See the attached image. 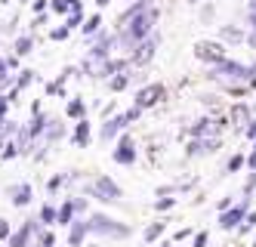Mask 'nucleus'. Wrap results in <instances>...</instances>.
Masks as SVG:
<instances>
[{
    "label": "nucleus",
    "mask_w": 256,
    "mask_h": 247,
    "mask_svg": "<svg viewBox=\"0 0 256 247\" xmlns=\"http://www.w3.org/2000/svg\"><path fill=\"white\" fill-rule=\"evenodd\" d=\"M34 78H38V74H34L31 68H22L19 74H16V90H19V93H22L25 87H31V81H34Z\"/></svg>",
    "instance_id": "obj_26"
},
{
    "label": "nucleus",
    "mask_w": 256,
    "mask_h": 247,
    "mask_svg": "<svg viewBox=\"0 0 256 247\" xmlns=\"http://www.w3.org/2000/svg\"><path fill=\"white\" fill-rule=\"evenodd\" d=\"M158 235H164V222H154V225H148V229H145V241H154Z\"/></svg>",
    "instance_id": "obj_32"
},
{
    "label": "nucleus",
    "mask_w": 256,
    "mask_h": 247,
    "mask_svg": "<svg viewBox=\"0 0 256 247\" xmlns=\"http://www.w3.org/2000/svg\"><path fill=\"white\" fill-rule=\"evenodd\" d=\"M226 121H213V118H200L188 127V133L194 139H219V133H222Z\"/></svg>",
    "instance_id": "obj_6"
},
{
    "label": "nucleus",
    "mask_w": 256,
    "mask_h": 247,
    "mask_svg": "<svg viewBox=\"0 0 256 247\" xmlns=\"http://www.w3.org/2000/svg\"><path fill=\"white\" fill-rule=\"evenodd\" d=\"M40 222H46V225L59 222V210H56L52 204H44V207H40Z\"/></svg>",
    "instance_id": "obj_29"
},
{
    "label": "nucleus",
    "mask_w": 256,
    "mask_h": 247,
    "mask_svg": "<svg viewBox=\"0 0 256 247\" xmlns=\"http://www.w3.org/2000/svg\"><path fill=\"white\" fill-rule=\"evenodd\" d=\"M46 7H50V0H34V13H38V16H40Z\"/></svg>",
    "instance_id": "obj_42"
},
{
    "label": "nucleus",
    "mask_w": 256,
    "mask_h": 247,
    "mask_svg": "<svg viewBox=\"0 0 256 247\" xmlns=\"http://www.w3.org/2000/svg\"><path fill=\"white\" fill-rule=\"evenodd\" d=\"M173 204H176V198H160V201H154V207H158V210H170Z\"/></svg>",
    "instance_id": "obj_38"
},
{
    "label": "nucleus",
    "mask_w": 256,
    "mask_h": 247,
    "mask_svg": "<svg viewBox=\"0 0 256 247\" xmlns=\"http://www.w3.org/2000/svg\"><path fill=\"white\" fill-rule=\"evenodd\" d=\"M4 78H10V65H6V59H0V81Z\"/></svg>",
    "instance_id": "obj_44"
},
{
    "label": "nucleus",
    "mask_w": 256,
    "mask_h": 247,
    "mask_svg": "<svg viewBox=\"0 0 256 247\" xmlns=\"http://www.w3.org/2000/svg\"><path fill=\"white\" fill-rule=\"evenodd\" d=\"M6 65H10V71H16L19 68V56H6Z\"/></svg>",
    "instance_id": "obj_45"
},
{
    "label": "nucleus",
    "mask_w": 256,
    "mask_h": 247,
    "mask_svg": "<svg viewBox=\"0 0 256 247\" xmlns=\"http://www.w3.org/2000/svg\"><path fill=\"white\" fill-rule=\"evenodd\" d=\"M158 44H160V37H158V34H152L148 41H142V44L130 53L133 65H148V62H152V56H154V50H158Z\"/></svg>",
    "instance_id": "obj_10"
},
{
    "label": "nucleus",
    "mask_w": 256,
    "mask_h": 247,
    "mask_svg": "<svg viewBox=\"0 0 256 247\" xmlns=\"http://www.w3.org/2000/svg\"><path fill=\"white\" fill-rule=\"evenodd\" d=\"M253 185H256V173L247 179V185H244V195H250V192H253Z\"/></svg>",
    "instance_id": "obj_46"
},
{
    "label": "nucleus",
    "mask_w": 256,
    "mask_h": 247,
    "mask_svg": "<svg viewBox=\"0 0 256 247\" xmlns=\"http://www.w3.org/2000/svg\"><path fill=\"white\" fill-rule=\"evenodd\" d=\"M130 78H133V74H114V78L108 81V90H112V93L126 90V87H130Z\"/></svg>",
    "instance_id": "obj_27"
},
{
    "label": "nucleus",
    "mask_w": 256,
    "mask_h": 247,
    "mask_svg": "<svg viewBox=\"0 0 256 247\" xmlns=\"http://www.w3.org/2000/svg\"><path fill=\"white\" fill-rule=\"evenodd\" d=\"M68 34H71V28H68V25H59V28H52V31H50L52 41H65Z\"/></svg>",
    "instance_id": "obj_34"
},
{
    "label": "nucleus",
    "mask_w": 256,
    "mask_h": 247,
    "mask_svg": "<svg viewBox=\"0 0 256 247\" xmlns=\"http://www.w3.org/2000/svg\"><path fill=\"white\" fill-rule=\"evenodd\" d=\"M207 78L216 84V87H222L226 93H232V96H244V93L253 87V78H256V71L244 62H234V59H226V62H219L207 71Z\"/></svg>",
    "instance_id": "obj_2"
},
{
    "label": "nucleus",
    "mask_w": 256,
    "mask_h": 247,
    "mask_svg": "<svg viewBox=\"0 0 256 247\" xmlns=\"http://www.w3.org/2000/svg\"><path fill=\"white\" fill-rule=\"evenodd\" d=\"M0 4H10V0H0Z\"/></svg>",
    "instance_id": "obj_51"
},
{
    "label": "nucleus",
    "mask_w": 256,
    "mask_h": 247,
    "mask_svg": "<svg viewBox=\"0 0 256 247\" xmlns=\"http://www.w3.org/2000/svg\"><path fill=\"white\" fill-rule=\"evenodd\" d=\"M90 232L93 235H108V238H126V225H120L118 219H112V216H105V213H96L93 219H90Z\"/></svg>",
    "instance_id": "obj_3"
},
{
    "label": "nucleus",
    "mask_w": 256,
    "mask_h": 247,
    "mask_svg": "<svg viewBox=\"0 0 256 247\" xmlns=\"http://www.w3.org/2000/svg\"><path fill=\"white\" fill-rule=\"evenodd\" d=\"M188 235H192V229H179V232H176V241H182V238H188Z\"/></svg>",
    "instance_id": "obj_48"
},
{
    "label": "nucleus",
    "mask_w": 256,
    "mask_h": 247,
    "mask_svg": "<svg viewBox=\"0 0 256 247\" xmlns=\"http://www.w3.org/2000/svg\"><path fill=\"white\" fill-rule=\"evenodd\" d=\"M164 93H167V90H164L160 84H145L142 90H136V108H152V105H158L160 99H164Z\"/></svg>",
    "instance_id": "obj_8"
},
{
    "label": "nucleus",
    "mask_w": 256,
    "mask_h": 247,
    "mask_svg": "<svg viewBox=\"0 0 256 247\" xmlns=\"http://www.w3.org/2000/svg\"><path fill=\"white\" fill-rule=\"evenodd\" d=\"M65 115H68V118H74V121H84V118H86V102H84L80 96H74V99L68 102Z\"/></svg>",
    "instance_id": "obj_19"
},
{
    "label": "nucleus",
    "mask_w": 256,
    "mask_h": 247,
    "mask_svg": "<svg viewBox=\"0 0 256 247\" xmlns=\"http://www.w3.org/2000/svg\"><path fill=\"white\" fill-rule=\"evenodd\" d=\"M188 4H198V0H188Z\"/></svg>",
    "instance_id": "obj_52"
},
{
    "label": "nucleus",
    "mask_w": 256,
    "mask_h": 247,
    "mask_svg": "<svg viewBox=\"0 0 256 247\" xmlns=\"http://www.w3.org/2000/svg\"><path fill=\"white\" fill-rule=\"evenodd\" d=\"M194 56H198L200 62H207L210 68L228 59V56H226V47L216 44V41H198V44H194Z\"/></svg>",
    "instance_id": "obj_4"
},
{
    "label": "nucleus",
    "mask_w": 256,
    "mask_h": 247,
    "mask_svg": "<svg viewBox=\"0 0 256 247\" xmlns=\"http://www.w3.org/2000/svg\"><path fill=\"white\" fill-rule=\"evenodd\" d=\"M247 167H250L253 173H256V145H253V151H250V155H247Z\"/></svg>",
    "instance_id": "obj_43"
},
{
    "label": "nucleus",
    "mask_w": 256,
    "mask_h": 247,
    "mask_svg": "<svg viewBox=\"0 0 256 247\" xmlns=\"http://www.w3.org/2000/svg\"><path fill=\"white\" fill-rule=\"evenodd\" d=\"M164 247H167V244H164Z\"/></svg>",
    "instance_id": "obj_55"
},
{
    "label": "nucleus",
    "mask_w": 256,
    "mask_h": 247,
    "mask_svg": "<svg viewBox=\"0 0 256 247\" xmlns=\"http://www.w3.org/2000/svg\"><path fill=\"white\" fill-rule=\"evenodd\" d=\"M62 93H65V84H62V81L46 84V96H62Z\"/></svg>",
    "instance_id": "obj_33"
},
{
    "label": "nucleus",
    "mask_w": 256,
    "mask_h": 247,
    "mask_svg": "<svg viewBox=\"0 0 256 247\" xmlns=\"http://www.w3.org/2000/svg\"><path fill=\"white\" fill-rule=\"evenodd\" d=\"M65 179H68V176H52V179H50V185H46V188H50V195H56L59 188L65 185Z\"/></svg>",
    "instance_id": "obj_35"
},
{
    "label": "nucleus",
    "mask_w": 256,
    "mask_h": 247,
    "mask_svg": "<svg viewBox=\"0 0 256 247\" xmlns=\"http://www.w3.org/2000/svg\"><path fill=\"white\" fill-rule=\"evenodd\" d=\"M118 164H133L136 161V142H133V136H120V142H118V148H114V155H112Z\"/></svg>",
    "instance_id": "obj_12"
},
{
    "label": "nucleus",
    "mask_w": 256,
    "mask_h": 247,
    "mask_svg": "<svg viewBox=\"0 0 256 247\" xmlns=\"http://www.w3.org/2000/svg\"><path fill=\"white\" fill-rule=\"evenodd\" d=\"M10 238H12L10 222H6V219H0V241H10Z\"/></svg>",
    "instance_id": "obj_37"
},
{
    "label": "nucleus",
    "mask_w": 256,
    "mask_h": 247,
    "mask_svg": "<svg viewBox=\"0 0 256 247\" xmlns=\"http://www.w3.org/2000/svg\"><path fill=\"white\" fill-rule=\"evenodd\" d=\"M74 145H78V148H86V145H90V121H86V118L78 121V127H74Z\"/></svg>",
    "instance_id": "obj_21"
},
{
    "label": "nucleus",
    "mask_w": 256,
    "mask_h": 247,
    "mask_svg": "<svg viewBox=\"0 0 256 247\" xmlns=\"http://www.w3.org/2000/svg\"><path fill=\"white\" fill-rule=\"evenodd\" d=\"M80 71L90 74V78H112V59L96 56V53H86L84 62H80Z\"/></svg>",
    "instance_id": "obj_5"
},
{
    "label": "nucleus",
    "mask_w": 256,
    "mask_h": 247,
    "mask_svg": "<svg viewBox=\"0 0 256 247\" xmlns=\"http://www.w3.org/2000/svg\"><path fill=\"white\" fill-rule=\"evenodd\" d=\"M71 216H74V201L59 207V225H71Z\"/></svg>",
    "instance_id": "obj_30"
},
{
    "label": "nucleus",
    "mask_w": 256,
    "mask_h": 247,
    "mask_svg": "<svg viewBox=\"0 0 256 247\" xmlns=\"http://www.w3.org/2000/svg\"><path fill=\"white\" fill-rule=\"evenodd\" d=\"M62 136H65V127H62L59 121H52V124H50V130H46V136H44V142H46V145H52V142L62 139Z\"/></svg>",
    "instance_id": "obj_28"
},
{
    "label": "nucleus",
    "mask_w": 256,
    "mask_h": 247,
    "mask_svg": "<svg viewBox=\"0 0 256 247\" xmlns=\"http://www.w3.org/2000/svg\"><path fill=\"white\" fill-rule=\"evenodd\" d=\"M93 198H99V201H120V188H118V182L114 179H108V176H99L93 185L86 188Z\"/></svg>",
    "instance_id": "obj_7"
},
{
    "label": "nucleus",
    "mask_w": 256,
    "mask_h": 247,
    "mask_svg": "<svg viewBox=\"0 0 256 247\" xmlns=\"http://www.w3.org/2000/svg\"><path fill=\"white\" fill-rule=\"evenodd\" d=\"M244 219H247V198H244L241 204H234L232 210H226L222 216H219V225H222V229H241Z\"/></svg>",
    "instance_id": "obj_9"
},
{
    "label": "nucleus",
    "mask_w": 256,
    "mask_h": 247,
    "mask_svg": "<svg viewBox=\"0 0 256 247\" xmlns=\"http://www.w3.org/2000/svg\"><path fill=\"white\" fill-rule=\"evenodd\" d=\"M74 7H78V0H50V10L56 16H71Z\"/></svg>",
    "instance_id": "obj_24"
},
{
    "label": "nucleus",
    "mask_w": 256,
    "mask_h": 247,
    "mask_svg": "<svg viewBox=\"0 0 256 247\" xmlns=\"http://www.w3.org/2000/svg\"><path fill=\"white\" fill-rule=\"evenodd\" d=\"M126 124H130V121H126V115H114V118H105V124H102V130H99V139L108 145V142H112L114 136H118V133L120 130H126Z\"/></svg>",
    "instance_id": "obj_11"
},
{
    "label": "nucleus",
    "mask_w": 256,
    "mask_h": 247,
    "mask_svg": "<svg viewBox=\"0 0 256 247\" xmlns=\"http://www.w3.org/2000/svg\"><path fill=\"white\" fill-rule=\"evenodd\" d=\"M228 121H232L234 127H244V130H247V124L253 121V118H250V108H247L244 102H238V105H232V111H228Z\"/></svg>",
    "instance_id": "obj_16"
},
{
    "label": "nucleus",
    "mask_w": 256,
    "mask_h": 247,
    "mask_svg": "<svg viewBox=\"0 0 256 247\" xmlns=\"http://www.w3.org/2000/svg\"><path fill=\"white\" fill-rule=\"evenodd\" d=\"M31 235H38V219H28L19 232H12V238H10V247H28V241H31Z\"/></svg>",
    "instance_id": "obj_14"
},
{
    "label": "nucleus",
    "mask_w": 256,
    "mask_h": 247,
    "mask_svg": "<svg viewBox=\"0 0 256 247\" xmlns=\"http://www.w3.org/2000/svg\"><path fill=\"white\" fill-rule=\"evenodd\" d=\"M154 25H158L154 0H136V4L126 7V13L118 22V47L133 53L142 41H148L154 34Z\"/></svg>",
    "instance_id": "obj_1"
},
{
    "label": "nucleus",
    "mask_w": 256,
    "mask_h": 247,
    "mask_svg": "<svg viewBox=\"0 0 256 247\" xmlns=\"http://www.w3.org/2000/svg\"><path fill=\"white\" fill-rule=\"evenodd\" d=\"M219 37H222L226 44H241V41H247V34L238 28V25H222V28H219Z\"/></svg>",
    "instance_id": "obj_18"
},
{
    "label": "nucleus",
    "mask_w": 256,
    "mask_h": 247,
    "mask_svg": "<svg viewBox=\"0 0 256 247\" xmlns=\"http://www.w3.org/2000/svg\"><path fill=\"white\" fill-rule=\"evenodd\" d=\"M130 4H136V0H130Z\"/></svg>",
    "instance_id": "obj_53"
},
{
    "label": "nucleus",
    "mask_w": 256,
    "mask_h": 247,
    "mask_svg": "<svg viewBox=\"0 0 256 247\" xmlns=\"http://www.w3.org/2000/svg\"><path fill=\"white\" fill-rule=\"evenodd\" d=\"M86 235H90V222H84V219L71 222V235H68V241L74 244V247H78V244H80V241H84Z\"/></svg>",
    "instance_id": "obj_20"
},
{
    "label": "nucleus",
    "mask_w": 256,
    "mask_h": 247,
    "mask_svg": "<svg viewBox=\"0 0 256 247\" xmlns=\"http://www.w3.org/2000/svg\"><path fill=\"white\" fill-rule=\"evenodd\" d=\"M253 247H256V241H253Z\"/></svg>",
    "instance_id": "obj_54"
},
{
    "label": "nucleus",
    "mask_w": 256,
    "mask_h": 247,
    "mask_svg": "<svg viewBox=\"0 0 256 247\" xmlns=\"http://www.w3.org/2000/svg\"><path fill=\"white\" fill-rule=\"evenodd\" d=\"M65 25L74 31V28H84V0H78V7L71 10V16L65 19Z\"/></svg>",
    "instance_id": "obj_23"
},
{
    "label": "nucleus",
    "mask_w": 256,
    "mask_h": 247,
    "mask_svg": "<svg viewBox=\"0 0 256 247\" xmlns=\"http://www.w3.org/2000/svg\"><path fill=\"white\" fill-rule=\"evenodd\" d=\"M34 50V37L31 34H19L16 37V56H28Z\"/></svg>",
    "instance_id": "obj_25"
},
{
    "label": "nucleus",
    "mask_w": 256,
    "mask_h": 247,
    "mask_svg": "<svg viewBox=\"0 0 256 247\" xmlns=\"http://www.w3.org/2000/svg\"><path fill=\"white\" fill-rule=\"evenodd\" d=\"M93 50H90V53H96V56H105V59H112V53H114V47H118V34H96L93 37Z\"/></svg>",
    "instance_id": "obj_13"
},
{
    "label": "nucleus",
    "mask_w": 256,
    "mask_h": 247,
    "mask_svg": "<svg viewBox=\"0 0 256 247\" xmlns=\"http://www.w3.org/2000/svg\"><path fill=\"white\" fill-rule=\"evenodd\" d=\"M6 195L12 198L16 207H25V204L34 198V188H31L28 182H16V185H10V192H6Z\"/></svg>",
    "instance_id": "obj_15"
},
{
    "label": "nucleus",
    "mask_w": 256,
    "mask_h": 247,
    "mask_svg": "<svg viewBox=\"0 0 256 247\" xmlns=\"http://www.w3.org/2000/svg\"><path fill=\"white\" fill-rule=\"evenodd\" d=\"M93 4H96V7H108V4H112V0H93Z\"/></svg>",
    "instance_id": "obj_50"
},
{
    "label": "nucleus",
    "mask_w": 256,
    "mask_h": 247,
    "mask_svg": "<svg viewBox=\"0 0 256 247\" xmlns=\"http://www.w3.org/2000/svg\"><path fill=\"white\" fill-rule=\"evenodd\" d=\"M244 164H247L244 155H232V158H228V173H238V170H241Z\"/></svg>",
    "instance_id": "obj_31"
},
{
    "label": "nucleus",
    "mask_w": 256,
    "mask_h": 247,
    "mask_svg": "<svg viewBox=\"0 0 256 247\" xmlns=\"http://www.w3.org/2000/svg\"><path fill=\"white\" fill-rule=\"evenodd\" d=\"M244 136H247V139H256V118H253V121L247 124V130H244Z\"/></svg>",
    "instance_id": "obj_40"
},
{
    "label": "nucleus",
    "mask_w": 256,
    "mask_h": 247,
    "mask_svg": "<svg viewBox=\"0 0 256 247\" xmlns=\"http://www.w3.org/2000/svg\"><path fill=\"white\" fill-rule=\"evenodd\" d=\"M216 148H219V139H194L188 145V155L200 158V155H210V151H216Z\"/></svg>",
    "instance_id": "obj_17"
},
{
    "label": "nucleus",
    "mask_w": 256,
    "mask_h": 247,
    "mask_svg": "<svg viewBox=\"0 0 256 247\" xmlns=\"http://www.w3.org/2000/svg\"><path fill=\"white\" fill-rule=\"evenodd\" d=\"M247 47H250V50H256V31H250V34H247Z\"/></svg>",
    "instance_id": "obj_47"
},
{
    "label": "nucleus",
    "mask_w": 256,
    "mask_h": 247,
    "mask_svg": "<svg viewBox=\"0 0 256 247\" xmlns=\"http://www.w3.org/2000/svg\"><path fill=\"white\" fill-rule=\"evenodd\" d=\"M80 31H84V37H96V34H102V16H99V13H96V16H90Z\"/></svg>",
    "instance_id": "obj_22"
},
{
    "label": "nucleus",
    "mask_w": 256,
    "mask_h": 247,
    "mask_svg": "<svg viewBox=\"0 0 256 247\" xmlns=\"http://www.w3.org/2000/svg\"><path fill=\"white\" fill-rule=\"evenodd\" d=\"M0 155H4V161L16 158V155H19V145H16V142H10V145H4V151H0Z\"/></svg>",
    "instance_id": "obj_36"
},
{
    "label": "nucleus",
    "mask_w": 256,
    "mask_h": 247,
    "mask_svg": "<svg viewBox=\"0 0 256 247\" xmlns=\"http://www.w3.org/2000/svg\"><path fill=\"white\" fill-rule=\"evenodd\" d=\"M247 13H250V16H256V0H250V7H247Z\"/></svg>",
    "instance_id": "obj_49"
},
{
    "label": "nucleus",
    "mask_w": 256,
    "mask_h": 247,
    "mask_svg": "<svg viewBox=\"0 0 256 247\" xmlns=\"http://www.w3.org/2000/svg\"><path fill=\"white\" fill-rule=\"evenodd\" d=\"M194 247H207V232H198L194 235Z\"/></svg>",
    "instance_id": "obj_41"
},
{
    "label": "nucleus",
    "mask_w": 256,
    "mask_h": 247,
    "mask_svg": "<svg viewBox=\"0 0 256 247\" xmlns=\"http://www.w3.org/2000/svg\"><path fill=\"white\" fill-rule=\"evenodd\" d=\"M250 229H256V213H250V216L244 219V225H241V232H250Z\"/></svg>",
    "instance_id": "obj_39"
}]
</instances>
